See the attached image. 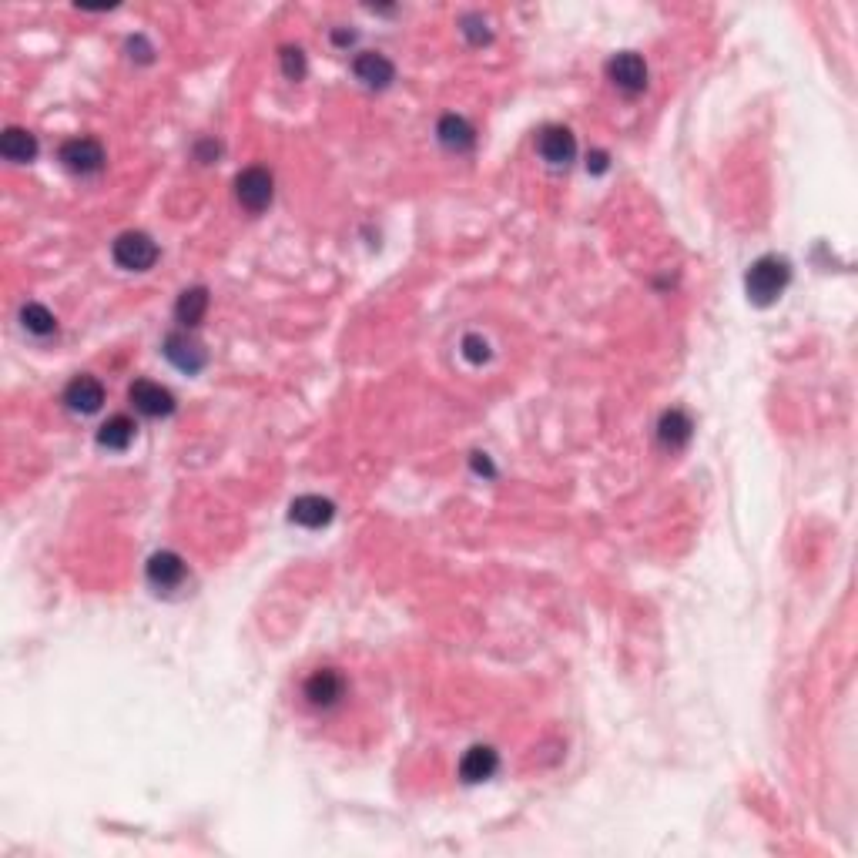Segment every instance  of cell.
I'll use <instances>...</instances> for the list:
<instances>
[{
	"mask_svg": "<svg viewBox=\"0 0 858 858\" xmlns=\"http://www.w3.org/2000/svg\"><path fill=\"white\" fill-rule=\"evenodd\" d=\"M607 78L617 91L624 94H641L647 88V64L641 54L621 51L607 61Z\"/></svg>",
	"mask_w": 858,
	"mask_h": 858,
	"instance_id": "cell-4",
	"label": "cell"
},
{
	"mask_svg": "<svg viewBox=\"0 0 858 858\" xmlns=\"http://www.w3.org/2000/svg\"><path fill=\"white\" fill-rule=\"evenodd\" d=\"M21 326L31 332V336L47 339V336H51V332L57 329V322H54L51 312L44 309V305L31 302V305H24V309H21Z\"/></svg>",
	"mask_w": 858,
	"mask_h": 858,
	"instance_id": "cell-20",
	"label": "cell"
},
{
	"mask_svg": "<svg viewBox=\"0 0 858 858\" xmlns=\"http://www.w3.org/2000/svg\"><path fill=\"white\" fill-rule=\"evenodd\" d=\"M165 356L175 362L181 373H198V369L205 366L208 352L202 349V342L192 339L188 332H171L165 339Z\"/></svg>",
	"mask_w": 858,
	"mask_h": 858,
	"instance_id": "cell-10",
	"label": "cell"
},
{
	"mask_svg": "<svg viewBox=\"0 0 858 858\" xmlns=\"http://www.w3.org/2000/svg\"><path fill=\"white\" fill-rule=\"evenodd\" d=\"M128 399L141 416H151V419L175 413V396H171L161 383H151V379H138V383H131Z\"/></svg>",
	"mask_w": 858,
	"mask_h": 858,
	"instance_id": "cell-6",
	"label": "cell"
},
{
	"mask_svg": "<svg viewBox=\"0 0 858 858\" xmlns=\"http://www.w3.org/2000/svg\"><path fill=\"white\" fill-rule=\"evenodd\" d=\"M537 151H540V158L547 161V165H554V168H567L570 161H574V155H577V141H574V135H570V128L550 125V128H543V131H540V138H537Z\"/></svg>",
	"mask_w": 858,
	"mask_h": 858,
	"instance_id": "cell-7",
	"label": "cell"
},
{
	"mask_svg": "<svg viewBox=\"0 0 858 858\" xmlns=\"http://www.w3.org/2000/svg\"><path fill=\"white\" fill-rule=\"evenodd\" d=\"M691 429L694 423L688 419V413L667 409L661 416V423H657V440H661V446H667V450H681V446L691 443Z\"/></svg>",
	"mask_w": 858,
	"mask_h": 858,
	"instance_id": "cell-16",
	"label": "cell"
},
{
	"mask_svg": "<svg viewBox=\"0 0 858 858\" xmlns=\"http://www.w3.org/2000/svg\"><path fill=\"white\" fill-rule=\"evenodd\" d=\"M208 309V292L202 289V285H195V289H185L178 295V305H175V316L181 326H198Z\"/></svg>",
	"mask_w": 858,
	"mask_h": 858,
	"instance_id": "cell-18",
	"label": "cell"
},
{
	"mask_svg": "<svg viewBox=\"0 0 858 858\" xmlns=\"http://www.w3.org/2000/svg\"><path fill=\"white\" fill-rule=\"evenodd\" d=\"M64 403H68L71 413L91 416V413H98L104 403V386L94 376H74L68 389H64Z\"/></svg>",
	"mask_w": 858,
	"mask_h": 858,
	"instance_id": "cell-11",
	"label": "cell"
},
{
	"mask_svg": "<svg viewBox=\"0 0 858 858\" xmlns=\"http://www.w3.org/2000/svg\"><path fill=\"white\" fill-rule=\"evenodd\" d=\"M0 155L14 161V165H27V161L37 158V138L24 128H7L0 135Z\"/></svg>",
	"mask_w": 858,
	"mask_h": 858,
	"instance_id": "cell-17",
	"label": "cell"
},
{
	"mask_svg": "<svg viewBox=\"0 0 858 858\" xmlns=\"http://www.w3.org/2000/svg\"><path fill=\"white\" fill-rule=\"evenodd\" d=\"M342 694H346V681H342V674L332 671V667H322V671H316L305 681V701H309L312 708H332V704H339Z\"/></svg>",
	"mask_w": 858,
	"mask_h": 858,
	"instance_id": "cell-9",
	"label": "cell"
},
{
	"mask_svg": "<svg viewBox=\"0 0 858 858\" xmlns=\"http://www.w3.org/2000/svg\"><path fill=\"white\" fill-rule=\"evenodd\" d=\"M111 255H114V262H118L121 269H128V272H148L151 265L158 262V245L151 242L145 232H125V235L114 238Z\"/></svg>",
	"mask_w": 858,
	"mask_h": 858,
	"instance_id": "cell-2",
	"label": "cell"
},
{
	"mask_svg": "<svg viewBox=\"0 0 858 858\" xmlns=\"http://www.w3.org/2000/svg\"><path fill=\"white\" fill-rule=\"evenodd\" d=\"M463 34L470 37L473 44H483V41H490V31H486V21L480 14H470V17H463Z\"/></svg>",
	"mask_w": 858,
	"mask_h": 858,
	"instance_id": "cell-22",
	"label": "cell"
},
{
	"mask_svg": "<svg viewBox=\"0 0 858 858\" xmlns=\"http://www.w3.org/2000/svg\"><path fill=\"white\" fill-rule=\"evenodd\" d=\"M135 440V423L128 416H111L108 423L98 429V443L104 450H128Z\"/></svg>",
	"mask_w": 858,
	"mask_h": 858,
	"instance_id": "cell-19",
	"label": "cell"
},
{
	"mask_svg": "<svg viewBox=\"0 0 858 858\" xmlns=\"http://www.w3.org/2000/svg\"><path fill=\"white\" fill-rule=\"evenodd\" d=\"M788 279H791V269H788L785 259H778V255H761L745 275L748 299L755 305H771L781 292H785Z\"/></svg>",
	"mask_w": 858,
	"mask_h": 858,
	"instance_id": "cell-1",
	"label": "cell"
},
{
	"mask_svg": "<svg viewBox=\"0 0 858 858\" xmlns=\"http://www.w3.org/2000/svg\"><path fill=\"white\" fill-rule=\"evenodd\" d=\"M282 71L289 81H302L305 78V54L302 47H282Z\"/></svg>",
	"mask_w": 858,
	"mask_h": 858,
	"instance_id": "cell-21",
	"label": "cell"
},
{
	"mask_svg": "<svg viewBox=\"0 0 858 858\" xmlns=\"http://www.w3.org/2000/svg\"><path fill=\"white\" fill-rule=\"evenodd\" d=\"M463 356L470 362H483L486 356H490V346H486V339H480V336H466L463 339Z\"/></svg>",
	"mask_w": 858,
	"mask_h": 858,
	"instance_id": "cell-23",
	"label": "cell"
},
{
	"mask_svg": "<svg viewBox=\"0 0 858 858\" xmlns=\"http://www.w3.org/2000/svg\"><path fill=\"white\" fill-rule=\"evenodd\" d=\"M436 135H440L443 148L456 151V155H463V151H470L476 145V131L466 118H460V114H443L440 125H436Z\"/></svg>",
	"mask_w": 858,
	"mask_h": 858,
	"instance_id": "cell-13",
	"label": "cell"
},
{
	"mask_svg": "<svg viewBox=\"0 0 858 858\" xmlns=\"http://www.w3.org/2000/svg\"><path fill=\"white\" fill-rule=\"evenodd\" d=\"M332 513H336V507H332L329 500H322V497H299V500H292L289 517H292V523H299V527L319 530V527H326V523L332 520Z\"/></svg>",
	"mask_w": 858,
	"mask_h": 858,
	"instance_id": "cell-15",
	"label": "cell"
},
{
	"mask_svg": "<svg viewBox=\"0 0 858 858\" xmlns=\"http://www.w3.org/2000/svg\"><path fill=\"white\" fill-rule=\"evenodd\" d=\"M235 198L245 212L259 215L272 205V175L265 168H245L242 175L235 178Z\"/></svg>",
	"mask_w": 858,
	"mask_h": 858,
	"instance_id": "cell-3",
	"label": "cell"
},
{
	"mask_svg": "<svg viewBox=\"0 0 858 858\" xmlns=\"http://www.w3.org/2000/svg\"><path fill=\"white\" fill-rule=\"evenodd\" d=\"M61 165L74 175H98L104 168V148L94 138H71L61 145Z\"/></svg>",
	"mask_w": 858,
	"mask_h": 858,
	"instance_id": "cell-5",
	"label": "cell"
},
{
	"mask_svg": "<svg viewBox=\"0 0 858 858\" xmlns=\"http://www.w3.org/2000/svg\"><path fill=\"white\" fill-rule=\"evenodd\" d=\"M145 574H148V584H151V587H158V590H175L181 580H185L188 567H185V560H181L178 554H171V550H161V554H155V557L148 560Z\"/></svg>",
	"mask_w": 858,
	"mask_h": 858,
	"instance_id": "cell-12",
	"label": "cell"
},
{
	"mask_svg": "<svg viewBox=\"0 0 858 858\" xmlns=\"http://www.w3.org/2000/svg\"><path fill=\"white\" fill-rule=\"evenodd\" d=\"M352 74H356V81L362 84V88L369 91H383L389 88V81H393V61H389L386 54H376V51H362L356 61H352Z\"/></svg>",
	"mask_w": 858,
	"mask_h": 858,
	"instance_id": "cell-8",
	"label": "cell"
},
{
	"mask_svg": "<svg viewBox=\"0 0 858 858\" xmlns=\"http://www.w3.org/2000/svg\"><path fill=\"white\" fill-rule=\"evenodd\" d=\"M497 768H500L497 751L486 748V745H473L463 755V761H460V775H463V781H470V785L493 778V775H497Z\"/></svg>",
	"mask_w": 858,
	"mask_h": 858,
	"instance_id": "cell-14",
	"label": "cell"
}]
</instances>
